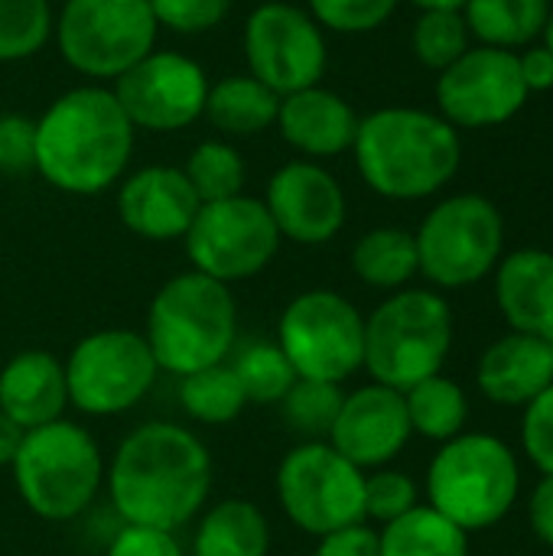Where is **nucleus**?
Segmentation results:
<instances>
[{
    "label": "nucleus",
    "instance_id": "6ab92c4d",
    "mask_svg": "<svg viewBox=\"0 0 553 556\" xmlns=\"http://www.w3.org/2000/svg\"><path fill=\"white\" fill-rule=\"evenodd\" d=\"M199 205L183 166H140L117 182V218L143 241H183Z\"/></svg>",
    "mask_w": 553,
    "mask_h": 556
},
{
    "label": "nucleus",
    "instance_id": "c85d7f7f",
    "mask_svg": "<svg viewBox=\"0 0 553 556\" xmlns=\"http://www.w3.org/2000/svg\"><path fill=\"white\" fill-rule=\"evenodd\" d=\"M378 547L381 556H469V534L430 505H417L378 531Z\"/></svg>",
    "mask_w": 553,
    "mask_h": 556
},
{
    "label": "nucleus",
    "instance_id": "49530a36",
    "mask_svg": "<svg viewBox=\"0 0 553 556\" xmlns=\"http://www.w3.org/2000/svg\"><path fill=\"white\" fill-rule=\"evenodd\" d=\"M417 10H463L466 0H407Z\"/></svg>",
    "mask_w": 553,
    "mask_h": 556
},
{
    "label": "nucleus",
    "instance_id": "7ed1b4c3",
    "mask_svg": "<svg viewBox=\"0 0 553 556\" xmlns=\"http://www.w3.org/2000/svg\"><path fill=\"white\" fill-rule=\"evenodd\" d=\"M362 182L394 202H420L450 186L463 163L453 124L424 108H378L359 121L352 143Z\"/></svg>",
    "mask_w": 553,
    "mask_h": 556
},
{
    "label": "nucleus",
    "instance_id": "9b49d317",
    "mask_svg": "<svg viewBox=\"0 0 553 556\" xmlns=\"http://www.w3.org/2000/svg\"><path fill=\"white\" fill-rule=\"evenodd\" d=\"M274 495L284 518L310 538L365 521V472L326 440H303L284 453Z\"/></svg>",
    "mask_w": 553,
    "mask_h": 556
},
{
    "label": "nucleus",
    "instance_id": "39448f33",
    "mask_svg": "<svg viewBox=\"0 0 553 556\" xmlns=\"http://www.w3.org/2000/svg\"><path fill=\"white\" fill-rule=\"evenodd\" d=\"M10 472L29 515L49 525H68L101 495L108 463L91 430L62 417L26 430Z\"/></svg>",
    "mask_w": 553,
    "mask_h": 556
},
{
    "label": "nucleus",
    "instance_id": "8fccbe9b",
    "mask_svg": "<svg viewBox=\"0 0 553 556\" xmlns=\"http://www.w3.org/2000/svg\"><path fill=\"white\" fill-rule=\"evenodd\" d=\"M52 3H62V0H52Z\"/></svg>",
    "mask_w": 553,
    "mask_h": 556
},
{
    "label": "nucleus",
    "instance_id": "6e6552de",
    "mask_svg": "<svg viewBox=\"0 0 553 556\" xmlns=\"http://www.w3.org/2000/svg\"><path fill=\"white\" fill-rule=\"evenodd\" d=\"M420 277L433 290H466L482 283L505 254V218L479 192L440 199L414 231Z\"/></svg>",
    "mask_w": 553,
    "mask_h": 556
},
{
    "label": "nucleus",
    "instance_id": "72a5a7b5",
    "mask_svg": "<svg viewBox=\"0 0 553 556\" xmlns=\"http://www.w3.org/2000/svg\"><path fill=\"white\" fill-rule=\"evenodd\" d=\"M342 397H345L342 384L297 378L293 388L287 391V397L277 407L284 414V424L297 437H303V440H326L332 424H336V417H339Z\"/></svg>",
    "mask_w": 553,
    "mask_h": 556
},
{
    "label": "nucleus",
    "instance_id": "b1692460",
    "mask_svg": "<svg viewBox=\"0 0 553 556\" xmlns=\"http://www.w3.org/2000/svg\"><path fill=\"white\" fill-rule=\"evenodd\" d=\"M277 108H280L277 91H271L264 81H257L248 72H231L209 85L202 117L225 140H244V137H257L264 130H274Z\"/></svg>",
    "mask_w": 553,
    "mask_h": 556
},
{
    "label": "nucleus",
    "instance_id": "a211bd4d",
    "mask_svg": "<svg viewBox=\"0 0 553 556\" xmlns=\"http://www.w3.org/2000/svg\"><path fill=\"white\" fill-rule=\"evenodd\" d=\"M411 437L414 433H411L404 394L378 381H368L342 397L339 417L326 443L362 472H375L391 466L404 453Z\"/></svg>",
    "mask_w": 553,
    "mask_h": 556
},
{
    "label": "nucleus",
    "instance_id": "1a4fd4ad",
    "mask_svg": "<svg viewBox=\"0 0 553 556\" xmlns=\"http://www.w3.org/2000/svg\"><path fill=\"white\" fill-rule=\"evenodd\" d=\"M52 36L68 68L95 85H114L156 49L150 0H62Z\"/></svg>",
    "mask_w": 553,
    "mask_h": 556
},
{
    "label": "nucleus",
    "instance_id": "f257e3e1",
    "mask_svg": "<svg viewBox=\"0 0 553 556\" xmlns=\"http://www.w3.org/2000/svg\"><path fill=\"white\" fill-rule=\"evenodd\" d=\"M212 472V453L189 427L150 420L117 443L104 485L124 525L179 531L209 505Z\"/></svg>",
    "mask_w": 553,
    "mask_h": 556
},
{
    "label": "nucleus",
    "instance_id": "a19ab883",
    "mask_svg": "<svg viewBox=\"0 0 553 556\" xmlns=\"http://www.w3.org/2000/svg\"><path fill=\"white\" fill-rule=\"evenodd\" d=\"M104 556H186L176 531L143 528V525H121L108 541Z\"/></svg>",
    "mask_w": 553,
    "mask_h": 556
},
{
    "label": "nucleus",
    "instance_id": "79ce46f5",
    "mask_svg": "<svg viewBox=\"0 0 553 556\" xmlns=\"http://www.w3.org/2000/svg\"><path fill=\"white\" fill-rule=\"evenodd\" d=\"M313 556H381L378 547V531L368 521L339 528L332 534L316 538V551Z\"/></svg>",
    "mask_w": 553,
    "mask_h": 556
},
{
    "label": "nucleus",
    "instance_id": "f704fd0d",
    "mask_svg": "<svg viewBox=\"0 0 553 556\" xmlns=\"http://www.w3.org/2000/svg\"><path fill=\"white\" fill-rule=\"evenodd\" d=\"M52 0H0V62H23L52 39Z\"/></svg>",
    "mask_w": 553,
    "mask_h": 556
},
{
    "label": "nucleus",
    "instance_id": "cd10ccee",
    "mask_svg": "<svg viewBox=\"0 0 553 556\" xmlns=\"http://www.w3.org/2000/svg\"><path fill=\"white\" fill-rule=\"evenodd\" d=\"M404 407H407V420H411L414 437H424L430 443H450L460 433H466L469 397H466L463 384L447 378L443 371L407 388Z\"/></svg>",
    "mask_w": 553,
    "mask_h": 556
},
{
    "label": "nucleus",
    "instance_id": "ea45409f",
    "mask_svg": "<svg viewBox=\"0 0 553 556\" xmlns=\"http://www.w3.org/2000/svg\"><path fill=\"white\" fill-rule=\"evenodd\" d=\"M36 166V121L23 114H0V173L23 176Z\"/></svg>",
    "mask_w": 553,
    "mask_h": 556
},
{
    "label": "nucleus",
    "instance_id": "09e8293b",
    "mask_svg": "<svg viewBox=\"0 0 553 556\" xmlns=\"http://www.w3.org/2000/svg\"><path fill=\"white\" fill-rule=\"evenodd\" d=\"M548 349H551V362H553V336H551V339H548Z\"/></svg>",
    "mask_w": 553,
    "mask_h": 556
},
{
    "label": "nucleus",
    "instance_id": "a878e982",
    "mask_svg": "<svg viewBox=\"0 0 553 556\" xmlns=\"http://www.w3.org/2000/svg\"><path fill=\"white\" fill-rule=\"evenodd\" d=\"M551 0H466L463 20L479 46L528 49L541 39Z\"/></svg>",
    "mask_w": 553,
    "mask_h": 556
},
{
    "label": "nucleus",
    "instance_id": "c03bdc74",
    "mask_svg": "<svg viewBox=\"0 0 553 556\" xmlns=\"http://www.w3.org/2000/svg\"><path fill=\"white\" fill-rule=\"evenodd\" d=\"M518 65H521V78L525 88L535 94L551 91L553 88V52L544 42H531L525 52H518Z\"/></svg>",
    "mask_w": 553,
    "mask_h": 556
},
{
    "label": "nucleus",
    "instance_id": "412c9836",
    "mask_svg": "<svg viewBox=\"0 0 553 556\" xmlns=\"http://www.w3.org/2000/svg\"><path fill=\"white\" fill-rule=\"evenodd\" d=\"M476 384L489 404L525 410L541 391L553 384L548 339L508 329V336L495 339L482 352L476 368Z\"/></svg>",
    "mask_w": 553,
    "mask_h": 556
},
{
    "label": "nucleus",
    "instance_id": "f3484780",
    "mask_svg": "<svg viewBox=\"0 0 553 556\" xmlns=\"http://www.w3.org/2000/svg\"><path fill=\"white\" fill-rule=\"evenodd\" d=\"M277 225L280 241L303 248L329 244L349 218L342 182L316 160H290L271 179L261 199Z\"/></svg>",
    "mask_w": 553,
    "mask_h": 556
},
{
    "label": "nucleus",
    "instance_id": "bb28decb",
    "mask_svg": "<svg viewBox=\"0 0 553 556\" xmlns=\"http://www.w3.org/2000/svg\"><path fill=\"white\" fill-rule=\"evenodd\" d=\"M352 274L372 290H404L420 274L414 231L381 225L365 231L352 248Z\"/></svg>",
    "mask_w": 553,
    "mask_h": 556
},
{
    "label": "nucleus",
    "instance_id": "f8f14e48",
    "mask_svg": "<svg viewBox=\"0 0 553 556\" xmlns=\"http://www.w3.org/2000/svg\"><path fill=\"white\" fill-rule=\"evenodd\" d=\"M65 365L68 407L85 417H121L156 384L160 365L134 329H98L81 336Z\"/></svg>",
    "mask_w": 553,
    "mask_h": 556
},
{
    "label": "nucleus",
    "instance_id": "4be33fe9",
    "mask_svg": "<svg viewBox=\"0 0 553 556\" xmlns=\"http://www.w3.org/2000/svg\"><path fill=\"white\" fill-rule=\"evenodd\" d=\"M68 410L65 365L46 349H23L0 368V414L16 427L36 430Z\"/></svg>",
    "mask_w": 553,
    "mask_h": 556
},
{
    "label": "nucleus",
    "instance_id": "473e14b6",
    "mask_svg": "<svg viewBox=\"0 0 553 556\" xmlns=\"http://www.w3.org/2000/svg\"><path fill=\"white\" fill-rule=\"evenodd\" d=\"M469 46H473V36L463 20V10H420V16L414 20L411 49L417 62L437 75L450 68Z\"/></svg>",
    "mask_w": 553,
    "mask_h": 556
},
{
    "label": "nucleus",
    "instance_id": "20e7f679",
    "mask_svg": "<svg viewBox=\"0 0 553 556\" xmlns=\"http://www.w3.org/2000/svg\"><path fill=\"white\" fill-rule=\"evenodd\" d=\"M143 339L166 375L186 378L222 365L238 342V300L231 287L189 267L153 293Z\"/></svg>",
    "mask_w": 553,
    "mask_h": 556
},
{
    "label": "nucleus",
    "instance_id": "4468645a",
    "mask_svg": "<svg viewBox=\"0 0 553 556\" xmlns=\"http://www.w3.org/2000/svg\"><path fill=\"white\" fill-rule=\"evenodd\" d=\"M248 75L264 81L280 98L310 85H323L329 65L326 29L306 13V7L287 0L257 3L241 33Z\"/></svg>",
    "mask_w": 553,
    "mask_h": 556
},
{
    "label": "nucleus",
    "instance_id": "a18cd8bd",
    "mask_svg": "<svg viewBox=\"0 0 553 556\" xmlns=\"http://www.w3.org/2000/svg\"><path fill=\"white\" fill-rule=\"evenodd\" d=\"M23 437H26V430L16 427L7 414H0V469H3V466L10 469V463H13L16 453H20Z\"/></svg>",
    "mask_w": 553,
    "mask_h": 556
},
{
    "label": "nucleus",
    "instance_id": "58836bf2",
    "mask_svg": "<svg viewBox=\"0 0 553 556\" xmlns=\"http://www.w3.org/2000/svg\"><path fill=\"white\" fill-rule=\"evenodd\" d=\"M521 450L541 476H553V384L521 414Z\"/></svg>",
    "mask_w": 553,
    "mask_h": 556
},
{
    "label": "nucleus",
    "instance_id": "393cba45",
    "mask_svg": "<svg viewBox=\"0 0 553 556\" xmlns=\"http://www.w3.org/2000/svg\"><path fill=\"white\" fill-rule=\"evenodd\" d=\"M192 556H267L271 554V521L261 505L248 498H225L205 505L196 531Z\"/></svg>",
    "mask_w": 553,
    "mask_h": 556
},
{
    "label": "nucleus",
    "instance_id": "de8ad7c7",
    "mask_svg": "<svg viewBox=\"0 0 553 556\" xmlns=\"http://www.w3.org/2000/svg\"><path fill=\"white\" fill-rule=\"evenodd\" d=\"M541 42H544V46L553 52V3H551V13H548V23H544V33H541Z\"/></svg>",
    "mask_w": 553,
    "mask_h": 556
},
{
    "label": "nucleus",
    "instance_id": "0eeeda50",
    "mask_svg": "<svg viewBox=\"0 0 553 556\" xmlns=\"http://www.w3.org/2000/svg\"><path fill=\"white\" fill-rule=\"evenodd\" d=\"M424 495L433 511L466 534L489 531L508 518L521 495L518 456L505 440L466 430L433 453Z\"/></svg>",
    "mask_w": 553,
    "mask_h": 556
},
{
    "label": "nucleus",
    "instance_id": "2f4dec72",
    "mask_svg": "<svg viewBox=\"0 0 553 556\" xmlns=\"http://www.w3.org/2000/svg\"><path fill=\"white\" fill-rule=\"evenodd\" d=\"M241 388H244V397L248 404H271L277 407L287 391L293 388L297 375L287 362V355L280 352L277 342H267V339H257V342H248L235 362H231Z\"/></svg>",
    "mask_w": 553,
    "mask_h": 556
},
{
    "label": "nucleus",
    "instance_id": "c756f323",
    "mask_svg": "<svg viewBox=\"0 0 553 556\" xmlns=\"http://www.w3.org/2000/svg\"><path fill=\"white\" fill-rule=\"evenodd\" d=\"M179 407L186 410L189 420L205 424V427H228L235 424L244 407V388L231 368V362L192 371L186 378H179Z\"/></svg>",
    "mask_w": 553,
    "mask_h": 556
},
{
    "label": "nucleus",
    "instance_id": "4c0bfd02",
    "mask_svg": "<svg viewBox=\"0 0 553 556\" xmlns=\"http://www.w3.org/2000/svg\"><path fill=\"white\" fill-rule=\"evenodd\" d=\"M160 29L179 36H202L225 23L231 0H150Z\"/></svg>",
    "mask_w": 553,
    "mask_h": 556
},
{
    "label": "nucleus",
    "instance_id": "2eb2a0df",
    "mask_svg": "<svg viewBox=\"0 0 553 556\" xmlns=\"http://www.w3.org/2000/svg\"><path fill=\"white\" fill-rule=\"evenodd\" d=\"M437 114L456 130H486L508 124L531 98L521 78L518 52L469 46L433 85Z\"/></svg>",
    "mask_w": 553,
    "mask_h": 556
},
{
    "label": "nucleus",
    "instance_id": "e433bc0d",
    "mask_svg": "<svg viewBox=\"0 0 553 556\" xmlns=\"http://www.w3.org/2000/svg\"><path fill=\"white\" fill-rule=\"evenodd\" d=\"M401 0H306V13L326 29L342 36H362L381 29Z\"/></svg>",
    "mask_w": 553,
    "mask_h": 556
},
{
    "label": "nucleus",
    "instance_id": "423d86ee",
    "mask_svg": "<svg viewBox=\"0 0 553 556\" xmlns=\"http://www.w3.org/2000/svg\"><path fill=\"white\" fill-rule=\"evenodd\" d=\"M453 309L440 290L404 287L365 316L362 368L372 381L407 391L443 371L453 349Z\"/></svg>",
    "mask_w": 553,
    "mask_h": 556
},
{
    "label": "nucleus",
    "instance_id": "aec40b11",
    "mask_svg": "<svg viewBox=\"0 0 553 556\" xmlns=\"http://www.w3.org/2000/svg\"><path fill=\"white\" fill-rule=\"evenodd\" d=\"M359 121V111L339 91L326 85H310L280 98L274 130L290 150L300 153V160L323 163L352 153Z\"/></svg>",
    "mask_w": 553,
    "mask_h": 556
},
{
    "label": "nucleus",
    "instance_id": "f03ea898",
    "mask_svg": "<svg viewBox=\"0 0 553 556\" xmlns=\"http://www.w3.org/2000/svg\"><path fill=\"white\" fill-rule=\"evenodd\" d=\"M137 130L111 85H78L36 117V166L65 195H101L130 166Z\"/></svg>",
    "mask_w": 553,
    "mask_h": 556
},
{
    "label": "nucleus",
    "instance_id": "dca6fc26",
    "mask_svg": "<svg viewBox=\"0 0 553 556\" xmlns=\"http://www.w3.org/2000/svg\"><path fill=\"white\" fill-rule=\"evenodd\" d=\"M209 85L212 81L205 68L192 55L176 49H153L134 68H127L111 85V91L134 130L176 134L202 117Z\"/></svg>",
    "mask_w": 553,
    "mask_h": 556
},
{
    "label": "nucleus",
    "instance_id": "ddd939ff",
    "mask_svg": "<svg viewBox=\"0 0 553 556\" xmlns=\"http://www.w3.org/2000/svg\"><path fill=\"white\" fill-rule=\"evenodd\" d=\"M183 244L192 270L231 287L271 267L280 251V235L267 205L241 192L199 205Z\"/></svg>",
    "mask_w": 553,
    "mask_h": 556
},
{
    "label": "nucleus",
    "instance_id": "c9c22d12",
    "mask_svg": "<svg viewBox=\"0 0 553 556\" xmlns=\"http://www.w3.org/2000/svg\"><path fill=\"white\" fill-rule=\"evenodd\" d=\"M417 505H420V485L414 482V476L391 466L365 472V521L385 528L404 518L407 511H414Z\"/></svg>",
    "mask_w": 553,
    "mask_h": 556
},
{
    "label": "nucleus",
    "instance_id": "37998d69",
    "mask_svg": "<svg viewBox=\"0 0 553 556\" xmlns=\"http://www.w3.org/2000/svg\"><path fill=\"white\" fill-rule=\"evenodd\" d=\"M528 525L531 534L553 551V476H541L528 498Z\"/></svg>",
    "mask_w": 553,
    "mask_h": 556
},
{
    "label": "nucleus",
    "instance_id": "5701e85b",
    "mask_svg": "<svg viewBox=\"0 0 553 556\" xmlns=\"http://www.w3.org/2000/svg\"><path fill=\"white\" fill-rule=\"evenodd\" d=\"M495 277V303L512 332L553 336V251L518 248L502 254Z\"/></svg>",
    "mask_w": 553,
    "mask_h": 556
},
{
    "label": "nucleus",
    "instance_id": "7c9ffc66",
    "mask_svg": "<svg viewBox=\"0 0 553 556\" xmlns=\"http://www.w3.org/2000/svg\"><path fill=\"white\" fill-rule=\"evenodd\" d=\"M192 192L199 195V202H222L231 195L244 192L248 182V166L244 156L238 153V147L225 137H212L192 147V153L186 156L183 166Z\"/></svg>",
    "mask_w": 553,
    "mask_h": 556
},
{
    "label": "nucleus",
    "instance_id": "9d476101",
    "mask_svg": "<svg viewBox=\"0 0 553 556\" xmlns=\"http://www.w3.org/2000/svg\"><path fill=\"white\" fill-rule=\"evenodd\" d=\"M274 342L297 378L342 384L362 371L365 316L339 290H303L284 306Z\"/></svg>",
    "mask_w": 553,
    "mask_h": 556
}]
</instances>
